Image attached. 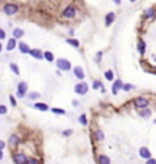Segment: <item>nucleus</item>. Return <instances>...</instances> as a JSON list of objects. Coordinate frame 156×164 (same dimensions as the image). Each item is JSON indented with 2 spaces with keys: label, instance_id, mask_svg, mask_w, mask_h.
I'll return each mask as SVG.
<instances>
[{
  "label": "nucleus",
  "instance_id": "obj_1",
  "mask_svg": "<svg viewBox=\"0 0 156 164\" xmlns=\"http://www.w3.org/2000/svg\"><path fill=\"white\" fill-rule=\"evenodd\" d=\"M77 15H78L77 6L70 3V5H67V6L61 11V15H60V17H61V19H64V20H73Z\"/></svg>",
  "mask_w": 156,
  "mask_h": 164
},
{
  "label": "nucleus",
  "instance_id": "obj_2",
  "mask_svg": "<svg viewBox=\"0 0 156 164\" xmlns=\"http://www.w3.org/2000/svg\"><path fill=\"white\" fill-rule=\"evenodd\" d=\"M55 65H57V69H60L61 72L72 71V63L67 58H57V60H55Z\"/></svg>",
  "mask_w": 156,
  "mask_h": 164
},
{
  "label": "nucleus",
  "instance_id": "obj_3",
  "mask_svg": "<svg viewBox=\"0 0 156 164\" xmlns=\"http://www.w3.org/2000/svg\"><path fill=\"white\" fill-rule=\"evenodd\" d=\"M3 12H5V15H9V17H12V15H15L18 11H20V6H18L17 3H5L3 5Z\"/></svg>",
  "mask_w": 156,
  "mask_h": 164
},
{
  "label": "nucleus",
  "instance_id": "obj_4",
  "mask_svg": "<svg viewBox=\"0 0 156 164\" xmlns=\"http://www.w3.org/2000/svg\"><path fill=\"white\" fill-rule=\"evenodd\" d=\"M73 92L77 95H86L89 92V85L86 81H80V83H77L75 87H73Z\"/></svg>",
  "mask_w": 156,
  "mask_h": 164
},
{
  "label": "nucleus",
  "instance_id": "obj_5",
  "mask_svg": "<svg viewBox=\"0 0 156 164\" xmlns=\"http://www.w3.org/2000/svg\"><path fill=\"white\" fill-rule=\"evenodd\" d=\"M28 90H29V86H28L26 81H20L17 85V98H25L28 95Z\"/></svg>",
  "mask_w": 156,
  "mask_h": 164
},
{
  "label": "nucleus",
  "instance_id": "obj_6",
  "mask_svg": "<svg viewBox=\"0 0 156 164\" xmlns=\"http://www.w3.org/2000/svg\"><path fill=\"white\" fill-rule=\"evenodd\" d=\"M133 104L136 109H144V107H149L150 101H149V98H145V97H138L133 101Z\"/></svg>",
  "mask_w": 156,
  "mask_h": 164
},
{
  "label": "nucleus",
  "instance_id": "obj_7",
  "mask_svg": "<svg viewBox=\"0 0 156 164\" xmlns=\"http://www.w3.org/2000/svg\"><path fill=\"white\" fill-rule=\"evenodd\" d=\"M12 160H14V164H26L29 158H28L23 152H17L12 155Z\"/></svg>",
  "mask_w": 156,
  "mask_h": 164
},
{
  "label": "nucleus",
  "instance_id": "obj_8",
  "mask_svg": "<svg viewBox=\"0 0 156 164\" xmlns=\"http://www.w3.org/2000/svg\"><path fill=\"white\" fill-rule=\"evenodd\" d=\"M72 71H73V75H75L77 80L84 81V78H86V72H84V69H83L81 66H73Z\"/></svg>",
  "mask_w": 156,
  "mask_h": 164
},
{
  "label": "nucleus",
  "instance_id": "obj_9",
  "mask_svg": "<svg viewBox=\"0 0 156 164\" xmlns=\"http://www.w3.org/2000/svg\"><path fill=\"white\" fill-rule=\"evenodd\" d=\"M20 141H22V138L18 135H15V133H12L11 136H9V140H8V146L11 149H17L18 147V144H20Z\"/></svg>",
  "mask_w": 156,
  "mask_h": 164
},
{
  "label": "nucleus",
  "instance_id": "obj_10",
  "mask_svg": "<svg viewBox=\"0 0 156 164\" xmlns=\"http://www.w3.org/2000/svg\"><path fill=\"white\" fill-rule=\"evenodd\" d=\"M123 86H124V81H123L121 78H115V81L112 83V94H113V95H118V92L123 89Z\"/></svg>",
  "mask_w": 156,
  "mask_h": 164
},
{
  "label": "nucleus",
  "instance_id": "obj_11",
  "mask_svg": "<svg viewBox=\"0 0 156 164\" xmlns=\"http://www.w3.org/2000/svg\"><path fill=\"white\" fill-rule=\"evenodd\" d=\"M142 17H144L145 20H153L155 17H156V8H155V6L147 8V9L142 12Z\"/></svg>",
  "mask_w": 156,
  "mask_h": 164
},
{
  "label": "nucleus",
  "instance_id": "obj_12",
  "mask_svg": "<svg viewBox=\"0 0 156 164\" xmlns=\"http://www.w3.org/2000/svg\"><path fill=\"white\" fill-rule=\"evenodd\" d=\"M136 49L139 52V55H145V51H147V43L144 39H138V43H136Z\"/></svg>",
  "mask_w": 156,
  "mask_h": 164
},
{
  "label": "nucleus",
  "instance_id": "obj_13",
  "mask_svg": "<svg viewBox=\"0 0 156 164\" xmlns=\"http://www.w3.org/2000/svg\"><path fill=\"white\" fill-rule=\"evenodd\" d=\"M29 55L34 57L35 60H43V58H44V52H43L41 49H38V48H34V49H31Z\"/></svg>",
  "mask_w": 156,
  "mask_h": 164
},
{
  "label": "nucleus",
  "instance_id": "obj_14",
  "mask_svg": "<svg viewBox=\"0 0 156 164\" xmlns=\"http://www.w3.org/2000/svg\"><path fill=\"white\" fill-rule=\"evenodd\" d=\"M115 19H116V14H115L113 11L107 12V14H106V17H104V25H106L107 28H109V26H110V25H112V23L115 22Z\"/></svg>",
  "mask_w": 156,
  "mask_h": 164
},
{
  "label": "nucleus",
  "instance_id": "obj_15",
  "mask_svg": "<svg viewBox=\"0 0 156 164\" xmlns=\"http://www.w3.org/2000/svg\"><path fill=\"white\" fill-rule=\"evenodd\" d=\"M32 48H29V44L25 43V42H18V51H20L22 54H29Z\"/></svg>",
  "mask_w": 156,
  "mask_h": 164
},
{
  "label": "nucleus",
  "instance_id": "obj_16",
  "mask_svg": "<svg viewBox=\"0 0 156 164\" xmlns=\"http://www.w3.org/2000/svg\"><path fill=\"white\" fill-rule=\"evenodd\" d=\"M17 44H18V43H17V39H14V37H12V39H9L8 43H6V51H9V52L14 51V49L17 48Z\"/></svg>",
  "mask_w": 156,
  "mask_h": 164
},
{
  "label": "nucleus",
  "instance_id": "obj_17",
  "mask_svg": "<svg viewBox=\"0 0 156 164\" xmlns=\"http://www.w3.org/2000/svg\"><path fill=\"white\" fill-rule=\"evenodd\" d=\"M92 87H94L95 90H101V92H106V87L103 86V83H101L99 80H94V83H92Z\"/></svg>",
  "mask_w": 156,
  "mask_h": 164
},
{
  "label": "nucleus",
  "instance_id": "obj_18",
  "mask_svg": "<svg viewBox=\"0 0 156 164\" xmlns=\"http://www.w3.org/2000/svg\"><path fill=\"white\" fill-rule=\"evenodd\" d=\"M34 107L37 109V111H41V112H48L51 109L48 104H44V103H34Z\"/></svg>",
  "mask_w": 156,
  "mask_h": 164
},
{
  "label": "nucleus",
  "instance_id": "obj_19",
  "mask_svg": "<svg viewBox=\"0 0 156 164\" xmlns=\"http://www.w3.org/2000/svg\"><path fill=\"white\" fill-rule=\"evenodd\" d=\"M139 117H141V118H150V117H152V111H150L149 107L139 109Z\"/></svg>",
  "mask_w": 156,
  "mask_h": 164
},
{
  "label": "nucleus",
  "instance_id": "obj_20",
  "mask_svg": "<svg viewBox=\"0 0 156 164\" xmlns=\"http://www.w3.org/2000/svg\"><path fill=\"white\" fill-rule=\"evenodd\" d=\"M139 155H141L142 158H145V160L152 158V152L147 149V147H141V149H139Z\"/></svg>",
  "mask_w": 156,
  "mask_h": 164
},
{
  "label": "nucleus",
  "instance_id": "obj_21",
  "mask_svg": "<svg viewBox=\"0 0 156 164\" xmlns=\"http://www.w3.org/2000/svg\"><path fill=\"white\" fill-rule=\"evenodd\" d=\"M104 78L113 83V81H115V72H113L112 69H107V71L104 72Z\"/></svg>",
  "mask_w": 156,
  "mask_h": 164
},
{
  "label": "nucleus",
  "instance_id": "obj_22",
  "mask_svg": "<svg viewBox=\"0 0 156 164\" xmlns=\"http://www.w3.org/2000/svg\"><path fill=\"white\" fill-rule=\"evenodd\" d=\"M66 43L67 44H70V46H73V48H80V40H77V39H73V37H69V39H66Z\"/></svg>",
  "mask_w": 156,
  "mask_h": 164
},
{
  "label": "nucleus",
  "instance_id": "obj_23",
  "mask_svg": "<svg viewBox=\"0 0 156 164\" xmlns=\"http://www.w3.org/2000/svg\"><path fill=\"white\" fill-rule=\"evenodd\" d=\"M23 35H25V31H23V29H20V28H15V29L12 31V37H14V39H17V40H18V39H22Z\"/></svg>",
  "mask_w": 156,
  "mask_h": 164
},
{
  "label": "nucleus",
  "instance_id": "obj_24",
  "mask_svg": "<svg viewBox=\"0 0 156 164\" xmlns=\"http://www.w3.org/2000/svg\"><path fill=\"white\" fill-rule=\"evenodd\" d=\"M98 164H110V158L107 155H98Z\"/></svg>",
  "mask_w": 156,
  "mask_h": 164
},
{
  "label": "nucleus",
  "instance_id": "obj_25",
  "mask_svg": "<svg viewBox=\"0 0 156 164\" xmlns=\"http://www.w3.org/2000/svg\"><path fill=\"white\" fill-rule=\"evenodd\" d=\"M9 69H11V72H12V74L14 75H20V69H18V66L15 65V63H9Z\"/></svg>",
  "mask_w": 156,
  "mask_h": 164
},
{
  "label": "nucleus",
  "instance_id": "obj_26",
  "mask_svg": "<svg viewBox=\"0 0 156 164\" xmlns=\"http://www.w3.org/2000/svg\"><path fill=\"white\" fill-rule=\"evenodd\" d=\"M44 60H48L49 63H54L55 61V57L51 51H44Z\"/></svg>",
  "mask_w": 156,
  "mask_h": 164
},
{
  "label": "nucleus",
  "instance_id": "obj_27",
  "mask_svg": "<svg viewBox=\"0 0 156 164\" xmlns=\"http://www.w3.org/2000/svg\"><path fill=\"white\" fill-rule=\"evenodd\" d=\"M94 136H95V140H97V141H103V140H104V132L98 129V130H95Z\"/></svg>",
  "mask_w": 156,
  "mask_h": 164
},
{
  "label": "nucleus",
  "instance_id": "obj_28",
  "mask_svg": "<svg viewBox=\"0 0 156 164\" xmlns=\"http://www.w3.org/2000/svg\"><path fill=\"white\" fill-rule=\"evenodd\" d=\"M28 98L34 101V100H38L40 98V94L38 92H28Z\"/></svg>",
  "mask_w": 156,
  "mask_h": 164
},
{
  "label": "nucleus",
  "instance_id": "obj_29",
  "mask_svg": "<svg viewBox=\"0 0 156 164\" xmlns=\"http://www.w3.org/2000/svg\"><path fill=\"white\" fill-rule=\"evenodd\" d=\"M51 111H52L54 114H57V115H64V114H66V111H64V109H58V107H51Z\"/></svg>",
  "mask_w": 156,
  "mask_h": 164
},
{
  "label": "nucleus",
  "instance_id": "obj_30",
  "mask_svg": "<svg viewBox=\"0 0 156 164\" xmlns=\"http://www.w3.org/2000/svg\"><path fill=\"white\" fill-rule=\"evenodd\" d=\"M78 121H80V124H83V126H87V117L83 114V115H80L78 117Z\"/></svg>",
  "mask_w": 156,
  "mask_h": 164
},
{
  "label": "nucleus",
  "instance_id": "obj_31",
  "mask_svg": "<svg viewBox=\"0 0 156 164\" xmlns=\"http://www.w3.org/2000/svg\"><path fill=\"white\" fill-rule=\"evenodd\" d=\"M132 89H135V86H133L132 83H124V86H123V90H126V92H130Z\"/></svg>",
  "mask_w": 156,
  "mask_h": 164
},
{
  "label": "nucleus",
  "instance_id": "obj_32",
  "mask_svg": "<svg viewBox=\"0 0 156 164\" xmlns=\"http://www.w3.org/2000/svg\"><path fill=\"white\" fill-rule=\"evenodd\" d=\"M26 164H43L41 160H37V158H29Z\"/></svg>",
  "mask_w": 156,
  "mask_h": 164
},
{
  "label": "nucleus",
  "instance_id": "obj_33",
  "mask_svg": "<svg viewBox=\"0 0 156 164\" xmlns=\"http://www.w3.org/2000/svg\"><path fill=\"white\" fill-rule=\"evenodd\" d=\"M101 60H103V52H101V51H98V52H97V55H95V61L99 65V63H101Z\"/></svg>",
  "mask_w": 156,
  "mask_h": 164
},
{
  "label": "nucleus",
  "instance_id": "obj_34",
  "mask_svg": "<svg viewBox=\"0 0 156 164\" xmlns=\"http://www.w3.org/2000/svg\"><path fill=\"white\" fill-rule=\"evenodd\" d=\"M8 114V107L5 104H0V115H6Z\"/></svg>",
  "mask_w": 156,
  "mask_h": 164
},
{
  "label": "nucleus",
  "instance_id": "obj_35",
  "mask_svg": "<svg viewBox=\"0 0 156 164\" xmlns=\"http://www.w3.org/2000/svg\"><path fill=\"white\" fill-rule=\"evenodd\" d=\"M5 39H6V32H5V29L0 28V40H5Z\"/></svg>",
  "mask_w": 156,
  "mask_h": 164
},
{
  "label": "nucleus",
  "instance_id": "obj_36",
  "mask_svg": "<svg viewBox=\"0 0 156 164\" xmlns=\"http://www.w3.org/2000/svg\"><path fill=\"white\" fill-rule=\"evenodd\" d=\"M9 101H11L12 106H17V101H15V97L14 95H9Z\"/></svg>",
  "mask_w": 156,
  "mask_h": 164
},
{
  "label": "nucleus",
  "instance_id": "obj_37",
  "mask_svg": "<svg viewBox=\"0 0 156 164\" xmlns=\"http://www.w3.org/2000/svg\"><path fill=\"white\" fill-rule=\"evenodd\" d=\"M145 164H156V160L155 158H149V160H145Z\"/></svg>",
  "mask_w": 156,
  "mask_h": 164
},
{
  "label": "nucleus",
  "instance_id": "obj_38",
  "mask_svg": "<svg viewBox=\"0 0 156 164\" xmlns=\"http://www.w3.org/2000/svg\"><path fill=\"white\" fill-rule=\"evenodd\" d=\"M70 135H72V130H70V129H67V130L63 132V136H70Z\"/></svg>",
  "mask_w": 156,
  "mask_h": 164
},
{
  "label": "nucleus",
  "instance_id": "obj_39",
  "mask_svg": "<svg viewBox=\"0 0 156 164\" xmlns=\"http://www.w3.org/2000/svg\"><path fill=\"white\" fill-rule=\"evenodd\" d=\"M5 147H6V143H5V141H2V140H0V149L3 150Z\"/></svg>",
  "mask_w": 156,
  "mask_h": 164
},
{
  "label": "nucleus",
  "instance_id": "obj_40",
  "mask_svg": "<svg viewBox=\"0 0 156 164\" xmlns=\"http://www.w3.org/2000/svg\"><path fill=\"white\" fill-rule=\"evenodd\" d=\"M69 37H73V34H75V29H69Z\"/></svg>",
  "mask_w": 156,
  "mask_h": 164
},
{
  "label": "nucleus",
  "instance_id": "obj_41",
  "mask_svg": "<svg viewBox=\"0 0 156 164\" xmlns=\"http://www.w3.org/2000/svg\"><path fill=\"white\" fill-rule=\"evenodd\" d=\"M3 157H5V153H3V150H2V149H0V161L3 160Z\"/></svg>",
  "mask_w": 156,
  "mask_h": 164
},
{
  "label": "nucleus",
  "instance_id": "obj_42",
  "mask_svg": "<svg viewBox=\"0 0 156 164\" xmlns=\"http://www.w3.org/2000/svg\"><path fill=\"white\" fill-rule=\"evenodd\" d=\"M112 2H113L115 5H121V2H123V0H112Z\"/></svg>",
  "mask_w": 156,
  "mask_h": 164
},
{
  "label": "nucleus",
  "instance_id": "obj_43",
  "mask_svg": "<svg viewBox=\"0 0 156 164\" xmlns=\"http://www.w3.org/2000/svg\"><path fill=\"white\" fill-rule=\"evenodd\" d=\"M128 2H130V3H135V2H138V0H128Z\"/></svg>",
  "mask_w": 156,
  "mask_h": 164
},
{
  "label": "nucleus",
  "instance_id": "obj_44",
  "mask_svg": "<svg viewBox=\"0 0 156 164\" xmlns=\"http://www.w3.org/2000/svg\"><path fill=\"white\" fill-rule=\"evenodd\" d=\"M3 51V46H2V43H0V52H2Z\"/></svg>",
  "mask_w": 156,
  "mask_h": 164
},
{
  "label": "nucleus",
  "instance_id": "obj_45",
  "mask_svg": "<svg viewBox=\"0 0 156 164\" xmlns=\"http://www.w3.org/2000/svg\"><path fill=\"white\" fill-rule=\"evenodd\" d=\"M153 72H155V74H156V68H155V69H153Z\"/></svg>",
  "mask_w": 156,
  "mask_h": 164
},
{
  "label": "nucleus",
  "instance_id": "obj_46",
  "mask_svg": "<svg viewBox=\"0 0 156 164\" xmlns=\"http://www.w3.org/2000/svg\"><path fill=\"white\" fill-rule=\"evenodd\" d=\"M2 2H6V0H2Z\"/></svg>",
  "mask_w": 156,
  "mask_h": 164
},
{
  "label": "nucleus",
  "instance_id": "obj_47",
  "mask_svg": "<svg viewBox=\"0 0 156 164\" xmlns=\"http://www.w3.org/2000/svg\"><path fill=\"white\" fill-rule=\"evenodd\" d=\"M155 60H156V55H155Z\"/></svg>",
  "mask_w": 156,
  "mask_h": 164
}]
</instances>
